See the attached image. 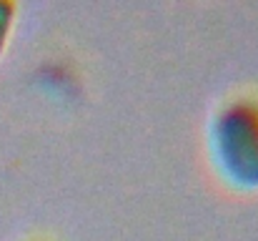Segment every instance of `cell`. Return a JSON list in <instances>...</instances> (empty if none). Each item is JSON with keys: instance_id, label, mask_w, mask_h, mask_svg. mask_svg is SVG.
I'll list each match as a JSON object with an SVG mask.
<instances>
[{"instance_id": "7a4b0ae2", "label": "cell", "mask_w": 258, "mask_h": 241, "mask_svg": "<svg viewBox=\"0 0 258 241\" xmlns=\"http://www.w3.org/2000/svg\"><path fill=\"white\" fill-rule=\"evenodd\" d=\"M15 18H18V3L13 0H0V58L10 43L13 28H15Z\"/></svg>"}, {"instance_id": "6da1fadb", "label": "cell", "mask_w": 258, "mask_h": 241, "mask_svg": "<svg viewBox=\"0 0 258 241\" xmlns=\"http://www.w3.org/2000/svg\"><path fill=\"white\" fill-rule=\"evenodd\" d=\"M206 151L216 176L243 194L258 191V95L233 93L206 123Z\"/></svg>"}, {"instance_id": "3957f363", "label": "cell", "mask_w": 258, "mask_h": 241, "mask_svg": "<svg viewBox=\"0 0 258 241\" xmlns=\"http://www.w3.org/2000/svg\"><path fill=\"white\" fill-rule=\"evenodd\" d=\"M23 241H50V239H40V236H33V239H23Z\"/></svg>"}]
</instances>
